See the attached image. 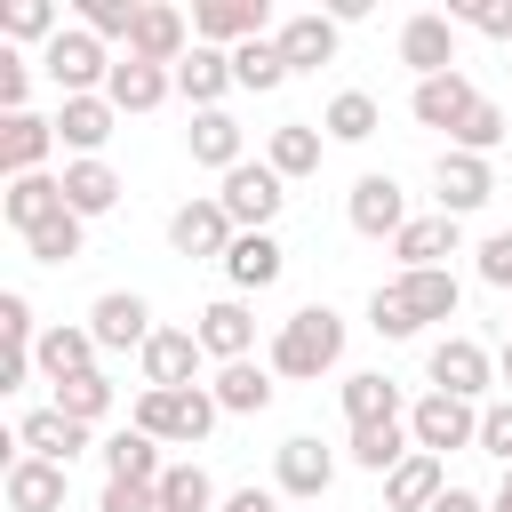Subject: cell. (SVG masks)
<instances>
[{
  "label": "cell",
  "instance_id": "cell-1",
  "mask_svg": "<svg viewBox=\"0 0 512 512\" xmlns=\"http://www.w3.org/2000/svg\"><path fill=\"white\" fill-rule=\"evenodd\" d=\"M336 360H344V320H336L328 304H304V312L280 320V336H272V376L312 384V376L336 368Z\"/></svg>",
  "mask_w": 512,
  "mask_h": 512
},
{
  "label": "cell",
  "instance_id": "cell-2",
  "mask_svg": "<svg viewBox=\"0 0 512 512\" xmlns=\"http://www.w3.org/2000/svg\"><path fill=\"white\" fill-rule=\"evenodd\" d=\"M216 416H224V408H216V392H208V384H184V392H144L128 424H136V432H152V440L200 448V440L216 432Z\"/></svg>",
  "mask_w": 512,
  "mask_h": 512
},
{
  "label": "cell",
  "instance_id": "cell-3",
  "mask_svg": "<svg viewBox=\"0 0 512 512\" xmlns=\"http://www.w3.org/2000/svg\"><path fill=\"white\" fill-rule=\"evenodd\" d=\"M112 64H120V56H104V40H96L88 24H72V32H56V40L40 48V72H48L64 96H104Z\"/></svg>",
  "mask_w": 512,
  "mask_h": 512
},
{
  "label": "cell",
  "instance_id": "cell-4",
  "mask_svg": "<svg viewBox=\"0 0 512 512\" xmlns=\"http://www.w3.org/2000/svg\"><path fill=\"white\" fill-rule=\"evenodd\" d=\"M408 440L424 456H448V448H480V400H456V392H424L408 408Z\"/></svg>",
  "mask_w": 512,
  "mask_h": 512
},
{
  "label": "cell",
  "instance_id": "cell-5",
  "mask_svg": "<svg viewBox=\"0 0 512 512\" xmlns=\"http://www.w3.org/2000/svg\"><path fill=\"white\" fill-rule=\"evenodd\" d=\"M216 200H224V216H232L240 232H264V224L288 208V176H280L272 160H240V168L224 176V192H216Z\"/></svg>",
  "mask_w": 512,
  "mask_h": 512
},
{
  "label": "cell",
  "instance_id": "cell-6",
  "mask_svg": "<svg viewBox=\"0 0 512 512\" xmlns=\"http://www.w3.org/2000/svg\"><path fill=\"white\" fill-rule=\"evenodd\" d=\"M120 56H136V64H184L192 56V24H184V8H168V0H144L136 8V32H128V48Z\"/></svg>",
  "mask_w": 512,
  "mask_h": 512
},
{
  "label": "cell",
  "instance_id": "cell-7",
  "mask_svg": "<svg viewBox=\"0 0 512 512\" xmlns=\"http://www.w3.org/2000/svg\"><path fill=\"white\" fill-rule=\"evenodd\" d=\"M400 64H408L416 80L456 72V16H448V8H416V16L400 24Z\"/></svg>",
  "mask_w": 512,
  "mask_h": 512
},
{
  "label": "cell",
  "instance_id": "cell-8",
  "mask_svg": "<svg viewBox=\"0 0 512 512\" xmlns=\"http://www.w3.org/2000/svg\"><path fill=\"white\" fill-rule=\"evenodd\" d=\"M424 368H432V392H456V400H480L496 384V352L472 344V336H440Z\"/></svg>",
  "mask_w": 512,
  "mask_h": 512
},
{
  "label": "cell",
  "instance_id": "cell-9",
  "mask_svg": "<svg viewBox=\"0 0 512 512\" xmlns=\"http://www.w3.org/2000/svg\"><path fill=\"white\" fill-rule=\"evenodd\" d=\"M232 240H240V224L224 216V200H184L176 216H168V248L176 256H232Z\"/></svg>",
  "mask_w": 512,
  "mask_h": 512
},
{
  "label": "cell",
  "instance_id": "cell-10",
  "mask_svg": "<svg viewBox=\"0 0 512 512\" xmlns=\"http://www.w3.org/2000/svg\"><path fill=\"white\" fill-rule=\"evenodd\" d=\"M88 336H96L104 352H144V344H152V304H144L136 288H112V296L88 304Z\"/></svg>",
  "mask_w": 512,
  "mask_h": 512
},
{
  "label": "cell",
  "instance_id": "cell-11",
  "mask_svg": "<svg viewBox=\"0 0 512 512\" xmlns=\"http://www.w3.org/2000/svg\"><path fill=\"white\" fill-rule=\"evenodd\" d=\"M200 336L192 328H152V344L136 352V368H144V392H184L192 376H200Z\"/></svg>",
  "mask_w": 512,
  "mask_h": 512
},
{
  "label": "cell",
  "instance_id": "cell-12",
  "mask_svg": "<svg viewBox=\"0 0 512 512\" xmlns=\"http://www.w3.org/2000/svg\"><path fill=\"white\" fill-rule=\"evenodd\" d=\"M344 216H352V232H368V240H400V232H408V192H400L392 176H360V184L344 192Z\"/></svg>",
  "mask_w": 512,
  "mask_h": 512
},
{
  "label": "cell",
  "instance_id": "cell-13",
  "mask_svg": "<svg viewBox=\"0 0 512 512\" xmlns=\"http://www.w3.org/2000/svg\"><path fill=\"white\" fill-rule=\"evenodd\" d=\"M336 16L328 8H296V16H280V56H288V72H320V64H336Z\"/></svg>",
  "mask_w": 512,
  "mask_h": 512
},
{
  "label": "cell",
  "instance_id": "cell-14",
  "mask_svg": "<svg viewBox=\"0 0 512 512\" xmlns=\"http://www.w3.org/2000/svg\"><path fill=\"white\" fill-rule=\"evenodd\" d=\"M264 0H200L192 8V40L200 48H240V40H264Z\"/></svg>",
  "mask_w": 512,
  "mask_h": 512
},
{
  "label": "cell",
  "instance_id": "cell-15",
  "mask_svg": "<svg viewBox=\"0 0 512 512\" xmlns=\"http://www.w3.org/2000/svg\"><path fill=\"white\" fill-rule=\"evenodd\" d=\"M112 128H120L112 96H64V104H56V144H72L80 160H104Z\"/></svg>",
  "mask_w": 512,
  "mask_h": 512
},
{
  "label": "cell",
  "instance_id": "cell-16",
  "mask_svg": "<svg viewBox=\"0 0 512 512\" xmlns=\"http://www.w3.org/2000/svg\"><path fill=\"white\" fill-rule=\"evenodd\" d=\"M432 184H440V216H472V208H488V192H496V168H488L480 152H440Z\"/></svg>",
  "mask_w": 512,
  "mask_h": 512
},
{
  "label": "cell",
  "instance_id": "cell-17",
  "mask_svg": "<svg viewBox=\"0 0 512 512\" xmlns=\"http://www.w3.org/2000/svg\"><path fill=\"white\" fill-rule=\"evenodd\" d=\"M192 336H200V352H208L216 368H232V360H248V344H256V312H248L240 296H216Z\"/></svg>",
  "mask_w": 512,
  "mask_h": 512
},
{
  "label": "cell",
  "instance_id": "cell-18",
  "mask_svg": "<svg viewBox=\"0 0 512 512\" xmlns=\"http://www.w3.org/2000/svg\"><path fill=\"white\" fill-rule=\"evenodd\" d=\"M272 472H280V496H288V504H320L328 480H336V456H328L320 440H280Z\"/></svg>",
  "mask_w": 512,
  "mask_h": 512
},
{
  "label": "cell",
  "instance_id": "cell-19",
  "mask_svg": "<svg viewBox=\"0 0 512 512\" xmlns=\"http://www.w3.org/2000/svg\"><path fill=\"white\" fill-rule=\"evenodd\" d=\"M472 104H480V88L464 80V72H440V80H416V96H408V112H416V128H464L472 120Z\"/></svg>",
  "mask_w": 512,
  "mask_h": 512
},
{
  "label": "cell",
  "instance_id": "cell-20",
  "mask_svg": "<svg viewBox=\"0 0 512 512\" xmlns=\"http://www.w3.org/2000/svg\"><path fill=\"white\" fill-rule=\"evenodd\" d=\"M48 152H56V120H40V112L0 120V168L8 176H48Z\"/></svg>",
  "mask_w": 512,
  "mask_h": 512
},
{
  "label": "cell",
  "instance_id": "cell-21",
  "mask_svg": "<svg viewBox=\"0 0 512 512\" xmlns=\"http://www.w3.org/2000/svg\"><path fill=\"white\" fill-rule=\"evenodd\" d=\"M456 240H464V216H408V232L392 240V256H400V272H440V256H456Z\"/></svg>",
  "mask_w": 512,
  "mask_h": 512
},
{
  "label": "cell",
  "instance_id": "cell-22",
  "mask_svg": "<svg viewBox=\"0 0 512 512\" xmlns=\"http://www.w3.org/2000/svg\"><path fill=\"white\" fill-rule=\"evenodd\" d=\"M96 336L88 328H72V320H56V328H40V344H32V360H40V376L48 384H72V376H96Z\"/></svg>",
  "mask_w": 512,
  "mask_h": 512
},
{
  "label": "cell",
  "instance_id": "cell-23",
  "mask_svg": "<svg viewBox=\"0 0 512 512\" xmlns=\"http://www.w3.org/2000/svg\"><path fill=\"white\" fill-rule=\"evenodd\" d=\"M64 480H72V464H48V456H16L8 464V512H64Z\"/></svg>",
  "mask_w": 512,
  "mask_h": 512
},
{
  "label": "cell",
  "instance_id": "cell-24",
  "mask_svg": "<svg viewBox=\"0 0 512 512\" xmlns=\"http://www.w3.org/2000/svg\"><path fill=\"white\" fill-rule=\"evenodd\" d=\"M16 448L24 456H48V464H72V456H88V424H72L64 408H32L16 424Z\"/></svg>",
  "mask_w": 512,
  "mask_h": 512
},
{
  "label": "cell",
  "instance_id": "cell-25",
  "mask_svg": "<svg viewBox=\"0 0 512 512\" xmlns=\"http://www.w3.org/2000/svg\"><path fill=\"white\" fill-rule=\"evenodd\" d=\"M176 88L192 96V112H224V88H240L232 80V48H200L192 40V56L176 64Z\"/></svg>",
  "mask_w": 512,
  "mask_h": 512
},
{
  "label": "cell",
  "instance_id": "cell-26",
  "mask_svg": "<svg viewBox=\"0 0 512 512\" xmlns=\"http://www.w3.org/2000/svg\"><path fill=\"white\" fill-rule=\"evenodd\" d=\"M168 88H176V72H168V64H136V56H120V64H112V80H104L112 112H160V104H168Z\"/></svg>",
  "mask_w": 512,
  "mask_h": 512
},
{
  "label": "cell",
  "instance_id": "cell-27",
  "mask_svg": "<svg viewBox=\"0 0 512 512\" xmlns=\"http://www.w3.org/2000/svg\"><path fill=\"white\" fill-rule=\"evenodd\" d=\"M96 456H104L112 480H136V488H160V472H168V464H160V440L136 432V424H120L112 440H96Z\"/></svg>",
  "mask_w": 512,
  "mask_h": 512
},
{
  "label": "cell",
  "instance_id": "cell-28",
  "mask_svg": "<svg viewBox=\"0 0 512 512\" xmlns=\"http://www.w3.org/2000/svg\"><path fill=\"white\" fill-rule=\"evenodd\" d=\"M440 488H448V464L416 448L400 472H384V512H432V504H440Z\"/></svg>",
  "mask_w": 512,
  "mask_h": 512
},
{
  "label": "cell",
  "instance_id": "cell-29",
  "mask_svg": "<svg viewBox=\"0 0 512 512\" xmlns=\"http://www.w3.org/2000/svg\"><path fill=\"white\" fill-rule=\"evenodd\" d=\"M56 208H64V176H8V192H0V216L16 232H40Z\"/></svg>",
  "mask_w": 512,
  "mask_h": 512
},
{
  "label": "cell",
  "instance_id": "cell-30",
  "mask_svg": "<svg viewBox=\"0 0 512 512\" xmlns=\"http://www.w3.org/2000/svg\"><path fill=\"white\" fill-rule=\"evenodd\" d=\"M184 144H192V160H200V168H216V176H232V168H240V120H232V112H192Z\"/></svg>",
  "mask_w": 512,
  "mask_h": 512
},
{
  "label": "cell",
  "instance_id": "cell-31",
  "mask_svg": "<svg viewBox=\"0 0 512 512\" xmlns=\"http://www.w3.org/2000/svg\"><path fill=\"white\" fill-rule=\"evenodd\" d=\"M64 208H72V216H104V208H120V176H112V160H64Z\"/></svg>",
  "mask_w": 512,
  "mask_h": 512
},
{
  "label": "cell",
  "instance_id": "cell-32",
  "mask_svg": "<svg viewBox=\"0 0 512 512\" xmlns=\"http://www.w3.org/2000/svg\"><path fill=\"white\" fill-rule=\"evenodd\" d=\"M280 264H288V248H280L272 232H240L232 256H224V280H232V288H272Z\"/></svg>",
  "mask_w": 512,
  "mask_h": 512
},
{
  "label": "cell",
  "instance_id": "cell-33",
  "mask_svg": "<svg viewBox=\"0 0 512 512\" xmlns=\"http://www.w3.org/2000/svg\"><path fill=\"white\" fill-rule=\"evenodd\" d=\"M392 296H400V304L416 312V328H424V320H456V296H464V288H456V272L440 264V272H400Z\"/></svg>",
  "mask_w": 512,
  "mask_h": 512
},
{
  "label": "cell",
  "instance_id": "cell-34",
  "mask_svg": "<svg viewBox=\"0 0 512 512\" xmlns=\"http://www.w3.org/2000/svg\"><path fill=\"white\" fill-rule=\"evenodd\" d=\"M216 408L224 416H264L272 408V368H256V360H232V368H216Z\"/></svg>",
  "mask_w": 512,
  "mask_h": 512
},
{
  "label": "cell",
  "instance_id": "cell-35",
  "mask_svg": "<svg viewBox=\"0 0 512 512\" xmlns=\"http://www.w3.org/2000/svg\"><path fill=\"white\" fill-rule=\"evenodd\" d=\"M416 456V440H408V424L392 416V424H352V464L360 472H400Z\"/></svg>",
  "mask_w": 512,
  "mask_h": 512
},
{
  "label": "cell",
  "instance_id": "cell-36",
  "mask_svg": "<svg viewBox=\"0 0 512 512\" xmlns=\"http://www.w3.org/2000/svg\"><path fill=\"white\" fill-rule=\"evenodd\" d=\"M376 128H384V112H376L368 88H344V96H328V112H320V136H336V144H368Z\"/></svg>",
  "mask_w": 512,
  "mask_h": 512
},
{
  "label": "cell",
  "instance_id": "cell-37",
  "mask_svg": "<svg viewBox=\"0 0 512 512\" xmlns=\"http://www.w3.org/2000/svg\"><path fill=\"white\" fill-rule=\"evenodd\" d=\"M336 400H344L352 424H392V416H400V384H392V376H344Z\"/></svg>",
  "mask_w": 512,
  "mask_h": 512
},
{
  "label": "cell",
  "instance_id": "cell-38",
  "mask_svg": "<svg viewBox=\"0 0 512 512\" xmlns=\"http://www.w3.org/2000/svg\"><path fill=\"white\" fill-rule=\"evenodd\" d=\"M232 80H240V88H256V96H272V88L288 80L280 40H240V48H232Z\"/></svg>",
  "mask_w": 512,
  "mask_h": 512
},
{
  "label": "cell",
  "instance_id": "cell-39",
  "mask_svg": "<svg viewBox=\"0 0 512 512\" xmlns=\"http://www.w3.org/2000/svg\"><path fill=\"white\" fill-rule=\"evenodd\" d=\"M264 160H272L280 176H312V168H320V128H312V120H288V128H272Z\"/></svg>",
  "mask_w": 512,
  "mask_h": 512
},
{
  "label": "cell",
  "instance_id": "cell-40",
  "mask_svg": "<svg viewBox=\"0 0 512 512\" xmlns=\"http://www.w3.org/2000/svg\"><path fill=\"white\" fill-rule=\"evenodd\" d=\"M496 144H512V112H504V104H488V96H480V104H472V120H464V128H456V136H448V152H480V160H488V152H496Z\"/></svg>",
  "mask_w": 512,
  "mask_h": 512
},
{
  "label": "cell",
  "instance_id": "cell-41",
  "mask_svg": "<svg viewBox=\"0 0 512 512\" xmlns=\"http://www.w3.org/2000/svg\"><path fill=\"white\" fill-rule=\"evenodd\" d=\"M80 240H88V216H72V208H56L40 232H24V248H32L40 264H72V256H80Z\"/></svg>",
  "mask_w": 512,
  "mask_h": 512
},
{
  "label": "cell",
  "instance_id": "cell-42",
  "mask_svg": "<svg viewBox=\"0 0 512 512\" xmlns=\"http://www.w3.org/2000/svg\"><path fill=\"white\" fill-rule=\"evenodd\" d=\"M48 408H64L72 424H104V416H112V376H104V368H96V376H72V384H56Z\"/></svg>",
  "mask_w": 512,
  "mask_h": 512
},
{
  "label": "cell",
  "instance_id": "cell-43",
  "mask_svg": "<svg viewBox=\"0 0 512 512\" xmlns=\"http://www.w3.org/2000/svg\"><path fill=\"white\" fill-rule=\"evenodd\" d=\"M216 504V480L200 464H168L160 472V512H208Z\"/></svg>",
  "mask_w": 512,
  "mask_h": 512
},
{
  "label": "cell",
  "instance_id": "cell-44",
  "mask_svg": "<svg viewBox=\"0 0 512 512\" xmlns=\"http://www.w3.org/2000/svg\"><path fill=\"white\" fill-rule=\"evenodd\" d=\"M0 32H8V40H40V48H48L64 24H56V0H8V8H0Z\"/></svg>",
  "mask_w": 512,
  "mask_h": 512
},
{
  "label": "cell",
  "instance_id": "cell-45",
  "mask_svg": "<svg viewBox=\"0 0 512 512\" xmlns=\"http://www.w3.org/2000/svg\"><path fill=\"white\" fill-rule=\"evenodd\" d=\"M136 8H144V0H80V24H88L96 40H128V32H136Z\"/></svg>",
  "mask_w": 512,
  "mask_h": 512
},
{
  "label": "cell",
  "instance_id": "cell-46",
  "mask_svg": "<svg viewBox=\"0 0 512 512\" xmlns=\"http://www.w3.org/2000/svg\"><path fill=\"white\" fill-rule=\"evenodd\" d=\"M0 336H8V352H32V344H40V320H32V296H24V288L0 296Z\"/></svg>",
  "mask_w": 512,
  "mask_h": 512
},
{
  "label": "cell",
  "instance_id": "cell-47",
  "mask_svg": "<svg viewBox=\"0 0 512 512\" xmlns=\"http://www.w3.org/2000/svg\"><path fill=\"white\" fill-rule=\"evenodd\" d=\"M456 24H472V32H488V40H504L512 48V0H456L448 8Z\"/></svg>",
  "mask_w": 512,
  "mask_h": 512
},
{
  "label": "cell",
  "instance_id": "cell-48",
  "mask_svg": "<svg viewBox=\"0 0 512 512\" xmlns=\"http://www.w3.org/2000/svg\"><path fill=\"white\" fill-rule=\"evenodd\" d=\"M368 328H376V336H392V344H408V336H416V312H408L392 288H376V296H368Z\"/></svg>",
  "mask_w": 512,
  "mask_h": 512
},
{
  "label": "cell",
  "instance_id": "cell-49",
  "mask_svg": "<svg viewBox=\"0 0 512 512\" xmlns=\"http://www.w3.org/2000/svg\"><path fill=\"white\" fill-rule=\"evenodd\" d=\"M480 448L504 456V472H512V400H488L480 408Z\"/></svg>",
  "mask_w": 512,
  "mask_h": 512
},
{
  "label": "cell",
  "instance_id": "cell-50",
  "mask_svg": "<svg viewBox=\"0 0 512 512\" xmlns=\"http://www.w3.org/2000/svg\"><path fill=\"white\" fill-rule=\"evenodd\" d=\"M472 264H480V280H488V288H504V296H512V232H488Z\"/></svg>",
  "mask_w": 512,
  "mask_h": 512
},
{
  "label": "cell",
  "instance_id": "cell-51",
  "mask_svg": "<svg viewBox=\"0 0 512 512\" xmlns=\"http://www.w3.org/2000/svg\"><path fill=\"white\" fill-rule=\"evenodd\" d=\"M96 512H160V488H136V480H104Z\"/></svg>",
  "mask_w": 512,
  "mask_h": 512
},
{
  "label": "cell",
  "instance_id": "cell-52",
  "mask_svg": "<svg viewBox=\"0 0 512 512\" xmlns=\"http://www.w3.org/2000/svg\"><path fill=\"white\" fill-rule=\"evenodd\" d=\"M24 88H32V64H24L16 48H0V104H8V112H24Z\"/></svg>",
  "mask_w": 512,
  "mask_h": 512
},
{
  "label": "cell",
  "instance_id": "cell-53",
  "mask_svg": "<svg viewBox=\"0 0 512 512\" xmlns=\"http://www.w3.org/2000/svg\"><path fill=\"white\" fill-rule=\"evenodd\" d=\"M224 512H280V496H264V488H232Z\"/></svg>",
  "mask_w": 512,
  "mask_h": 512
},
{
  "label": "cell",
  "instance_id": "cell-54",
  "mask_svg": "<svg viewBox=\"0 0 512 512\" xmlns=\"http://www.w3.org/2000/svg\"><path fill=\"white\" fill-rule=\"evenodd\" d=\"M432 512H488V504H480V496H472V488H456V480H448V488H440V504H432Z\"/></svg>",
  "mask_w": 512,
  "mask_h": 512
},
{
  "label": "cell",
  "instance_id": "cell-55",
  "mask_svg": "<svg viewBox=\"0 0 512 512\" xmlns=\"http://www.w3.org/2000/svg\"><path fill=\"white\" fill-rule=\"evenodd\" d=\"M496 384H512V336H504V352H496Z\"/></svg>",
  "mask_w": 512,
  "mask_h": 512
},
{
  "label": "cell",
  "instance_id": "cell-56",
  "mask_svg": "<svg viewBox=\"0 0 512 512\" xmlns=\"http://www.w3.org/2000/svg\"><path fill=\"white\" fill-rule=\"evenodd\" d=\"M488 512H512V472H504V488L488 496Z\"/></svg>",
  "mask_w": 512,
  "mask_h": 512
}]
</instances>
